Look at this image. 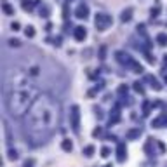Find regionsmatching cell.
<instances>
[{
  "instance_id": "6da1fadb",
  "label": "cell",
  "mask_w": 167,
  "mask_h": 167,
  "mask_svg": "<svg viewBox=\"0 0 167 167\" xmlns=\"http://www.w3.org/2000/svg\"><path fill=\"white\" fill-rule=\"evenodd\" d=\"M59 103L49 94H38L25 115V131L33 144L44 143L59 122Z\"/></svg>"
},
{
  "instance_id": "7a4b0ae2",
  "label": "cell",
  "mask_w": 167,
  "mask_h": 167,
  "mask_svg": "<svg viewBox=\"0 0 167 167\" xmlns=\"http://www.w3.org/2000/svg\"><path fill=\"white\" fill-rule=\"evenodd\" d=\"M38 98V89L30 80V73L14 68L4 78V103L12 117H23Z\"/></svg>"
},
{
  "instance_id": "3957f363",
  "label": "cell",
  "mask_w": 167,
  "mask_h": 167,
  "mask_svg": "<svg viewBox=\"0 0 167 167\" xmlns=\"http://www.w3.org/2000/svg\"><path fill=\"white\" fill-rule=\"evenodd\" d=\"M110 23H112V17H110L108 14H103V12L96 14V26H98L99 30H104Z\"/></svg>"
},
{
  "instance_id": "277c9868",
  "label": "cell",
  "mask_w": 167,
  "mask_h": 167,
  "mask_svg": "<svg viewBox=\"0 0 167 167\" xmlns=\"http://www.w3.org/2000/svg\"><path fill=\"white\" fill-rule=\"evenodd\" d=\"M71 125L75 131H78V108L77 106L71 108Z\"/></svg>"
},
{
  "instance_id": "5b68a950",
  "label": "cell",
  "mask_w": 167,
  "mask_h": 167,
  "mask_svg": "<svg viewBox=\"0 0 167 167\" xmlns=\"http://www.w3.org/2000/svg\"><path fill=\"white\" fill-rule=\"evenodd\" d=\"M87 12H89L87 5L80 4V5H78V9H77V17H87Z\"/></svg>"
},
{
  "instance_id": "8992f818",
  "label": "cell",
  "mask_w": 167,
  "mask_h": 167,
  "mask_svg": "<svg viewBox=\"0 0 167 167\" xmlns=\"http://www.w3.org/2000/svg\"><path fill=\"white\" fill-rule=\"evenodd\" d=\"M75 38L77 40H84V38H86V30H84L82 26H77L75 28Z\"/></svg>"
},
{
  "instance_id": "52a82bcc",
  "label": "cell",
  "mask_w": 167,
  "mask_h": 167,
  "mask_svg": "<svg viewBox=\"0 0 167 167\" xmlns=\"http://www.w3.org/2000/svg\"><path fill=\"white\" fill-rule=\"evenodd\" d=\"M157 42H158L160 45H165L167 44V33H158L157 35Z\"/></svg>"
},
{
  "instance_id": "ba28073f",
  "label": "cell",
  "mask_w": 167,
  "mask_h": 167,
  "mask_svg": "<svg viewBox=\"0 0 167 167\" xmlns=\"http://www.w3.org/2000/svg\"><path fill=\"white\" fill-rule=\"evenodd\" d=\"M2 9H4V12H5V14H9V16H11V14H14V9H12L9 4H4V5H2Z\"/></svg>"
},
{
  "instance_id": "9c48e42d",
  "label": "cell",
  "mask_w": 167,
  "mask_h": 167,
  "mask_svg": "<svg viewBox=\"0 0 167 167\" xmlns=\"http://www.w3.org/2000/svg\"><path fill=\"white\" fill-rule=\"evenodd\" d=\"M131 12H132V9L124 11V14H122V21H127V19H131Z\"/></svg>"
},
{
  "instance_id": "30bf717a",
  "label": "cell",
  "mask_w": 167,
  "mask_h": 167,
  "mask_svg": "<svg viewBox=\"0 0 167 167\" xmlns=\"http://www.w3.org/2000/svg\"><path fill=\"white\" fill-rule=\"evenodd\" d=\"M33 35H35L33 26H28V28H26V37H33Z\"/></svg>"
},
{
  "instance_id": "8fae6325",
  "label": "cell",
  "mask_w": 167,
  "mask_h": 167,
  "mask_svg": "<svg viewBox=\"0 0 167 167\" xmlns=\"http://www.w3.org/2000/svg\"><path fill=\"white\" fill-rule=\"evenodd\" d=\"M63 148H65V150H71V143L70 141H63Z\"/></svg>"
},
{
  "instance_id": "7c38bea8",
  "label": "cell",
  "mask_w": 167,
  "mask_h": 167,
  "mask_svg": "<svg viewBox=\"0 0 167 167\" xmlns=\"http://www.w3.org/2000/svg\"><path fill=\"white\" fill-rule=\"evenodd\" d=\"M23 9H31V2H26V0H23Z\"/></svg>"
},
{
  "instance_id": "4fadbf2b",
  "label": "cell",
  "mask_w": 167,
  "mask_h": 167,
  "mask_svg": "<svg viewBox=\"0 0 167 167\" xmlns=\"http://www.w3.org/2000/svg\"><path fill=\"white\" fill-rule=\"evenodd\" d=\"M86 153H87V155H92V146H87V148H86Z\"/></svg>"
},
{
  "instance_id": "5bb4252c",
  "label": "cell",
  "mask_w": 167,
  "mask_h": 167,
  "mask_svg": "<svg viewBox=\"0 0 167 167\" xmlns=\"http://www.w3.org/2000/svg\"><path fill=\"white\" fill-rule=\"evenodd\" d=\"M11 28H12V30H19V25H17V23H12V26H11Z\"/></svg>"
},
{
  "instance_id": "9a60e30c",
  "label": "cell",
  "mask_w": 167,
  "mask_h": 167,
  "mask_svg": "<svg viewBox=\"0 0 167 167\" xmlns=\"http://www.w3.org/2000/svg\"><path fill=\"white\" fill-rule=\"evenodd\" d=\"M165 65H167V56H165Z\"/></svg>"
}]
</instances>
